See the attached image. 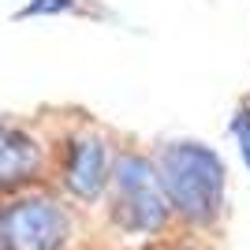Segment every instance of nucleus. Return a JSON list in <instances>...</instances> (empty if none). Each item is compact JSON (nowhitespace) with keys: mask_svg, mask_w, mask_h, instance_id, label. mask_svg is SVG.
Listing matches in <instances>:
<instances>
[{"mask_svg":"<svg viewBox=\"0 0 250 250\" xmlns=\"http://www.w3.org/2000/svg\"><path fill=\"white\" fill-rule=\"evenodd\" d=\"M112 135L97 124H79L63 131L52 146V179L67 202L75 206H97L104 202L108 179L116 168Z\"/></svg>","mask_w":250,"mask_h":250,"instance_id":"obj_3","label":"nucleus"},{"mask_svg":"<svg viewBox=\"0 0 250 250\" xmlns=\"http://www.w3.org/2000/svg\"><path fill=\"white\" fill-rule=\"evenodd\" d=\"M0 224L8 250H67L75 239V213L67 198L45 187L0 198Z\"/></svg>","mask_w":250,"mask_h":250,"instance_id":"obj_4","label":"nucleus"},{"mask_svg":"<svg viewBox=\"0 0 250 250\" xmlns=\"http://www.w3.org/2000/svg\"><path fill=\"white\" fill-rule=\"evenodd\" d=\"M153 161L179 224L206 231L224 217L228 165L217 146L202 138H168L153 149Z\"/></svg>","mask_w":250,"mask_h":250,"instance_id":"obj_1","label":"nucleus"},{"mask_svg":"<svg viewBox=\"0 0 250 250\" xmlns=\"http://www.w3.org/2000/svg\"><path fill=\"white\" fill-rule=\"evenodd\" d=\"M52 172V146L38 127L0 116V198L42 187Z\"/></svg>","mask_w":250,"mask_h":250,"instance_id":"obj_5","label":"nucleus"},{"mask_svg":"<svg viewBox=\"0 0 250 250\" xmlns=\"http://www.w3.org/2000/svg\"><path fill=\"white\" fill-rule=\"evenodd\" d=\"M86 4L83 0H26L22 8H15L11 19L15 22H26V19H56V15H86Z\"/></svg>","mask_w":250,"mask_h":250,"instance_id":"obj_6","label":"nucleus"},{"mask_svg":"<svg viewBox=\"0 0 250 250\" xmlns=\"http://www.w3.org/2000/svg\"><path fill=\"white\" fill-rule=\"evenodd\" d=\"M142 250H190V247H183V243H149Z\"/></svg>","mask_w":250,"mask_h":250,"instance_id":"obj_8","label":"nucleus"},{"mask_svg":"<svg viewBox=\"0 0 250 250\" xmlns=\"http://www.w3.org/2000/svg\"><path fill=\"white\" fill-rule=\"evenodd\" d=\"M228 131H231V138H235V149H239L243 165H247V172H250V104L231 116Z\"/></svg>","mask_w":250,"mask_h":250,"instance_id":"obj_7","label":"nucleus"},{"mask_svg":"<svg viewBox=\"0 0 250 250\" xmlns=\"http://www.w3.org/2000/svg\"><path fill=\"white\" fill-rule=\"evenodd\" d=\"M104 213L120 235L157 239L168 231L176 213H172L168 194L161 187L153 153L135 146H124L116 153V168L108 179V190H104Z\"/></svg>","mask_w":250,"mask_h":250,"instance_id":"obj_2","label":"nucleus"}]
</instances>
